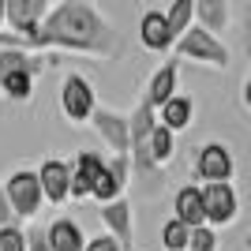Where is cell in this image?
<instances>
[{
  "instance_id": "obj_5",
  "label": "cell",
  "mask_w": 251,
  "mask_h": 251,
  "mask_svg": "<svg viewBox=\"0 0 251 251\" xmlns=\"http://www.w3.org/2000/svg\"><path fill=\"white\" fill-rule=\"evenodd\" d=\"M49 8H52V0H4V23H8L11 34H19L34 52H42L38 30H42Z\"/></svg>"
},
{
  "instance_id": "obj_18",
  "label": "cell",
  "mask_w": 251,
  "mask_h": 251,
  "mask_svg": "<svg viewBox=\"0 0 251 251\" xmlns=\"http://www.w3.org/2000/svg\"><path fill=\"white\" fill-rule=\"evenodd\" d=\"M173 154H176V135H173L169 127L154 124V131H150V161H154V169L169 165Z\"/></svg>"
},
{
  "instance_id": "obj_21",
  "label": "cell",
  "mask_w": 251,
  "mask_h": 251,
  "mask_svg": "<svg viewBox=\"0 0 251 251\" xmlns=\"http://www.w3.org/2000/svg\"><path fill=\"white\" fill-rule=\"evenodd\" d=\"M165 23H169V30H173V38H180L195 23V0H173L165 8Z\"/></svg>"
},
{
  "instance_id": "obj_4",
  "label": "cell",
  "mask_w": 251,
  "mask_h": 251,
  "mask_svg": "<svg viewBox=\"0 0 251 251\" xmlns=\"http://www.w3.org/2000/svg\"><path fill=\"white\" fill-rule=\"evenodd\" d=\"M4 195H8V206L15 214V221H34L38 210L45 206V195H42V184H38L34 169H15L4 180Z\"/></svg>"
},
{
  "instance_id": "obj_28",
  "label": "cell",
  "mask_w": 251,
  "mask_h": 251,
  "mask_svg": "<svg viewBox=\"0 0 251 251\" xmlns=\"http://www.w3.org/2000/svg\"><path fill=\"white\" fill-rule=\"evenodd\" d=\"M4 225H19V221H15V214H11V206H8V195L0 188V229H4Z\"/></svg>"
},
{
  "instance_id": "obj_24",
  "label": "cell",
  "mask_w": 251,
  "mask_h": 251,
  "mask_svg": "<svg viewBox=\"0 0 251 251\" xmlns=\"http://www.w3.org/2000/svg\"><path fill=\"white\" fill-rule=\"evenodd\" d=\"M0 251H26V232L19 225H4L0 229Z\"/></svg>"
},
{
  "instance_id": "obj_31",
  "label": "cell",
  "mask_w": 251,
  "mask_h": 251,
  "mask_svg": "<svg viewBox=\"0 0 251 251\" xmlns=\"http://www.w3.org/2000/svg\"><path fill=\"white\" fill-rule=\"evenodd\" d=\"M0 26H4V0H0Z\"/></svg>"
},
{
  "instance_id": "obj_8",
  "label": "cell",
  "mask_w": 251,
  "mask_h": 251,
  "mask_svg": "<svg viewBox=\"0 0 251 251\" xmlns=\"http://www.w3.org/2000/svg\"><path fill=\"white\" fill-rule=\"evenodd\" d=\"M202 214H206V225L210 229H225L236 221L240 214V195L232 184H202Z\"/></svg>"
},
{
  "instance_id": "obj_12",
  "label": "cell",
  "mask_w": 251,
  "mask_h": 251,
  "mask_svg": "<svg viewBox=\"0 0 251 251\" xmlns=\"http://www.w3.org/2000/svg\"><path fill=\"white\" fill-rule=\"evenodd\" d=\"M139 42L150 52H169L176 45V38H173V30L165 23V11H154V8L143 11V19H139Z\"/></svg>"
},
{
  "instance_id": "obj_9",
  "label": "cell",
  "mask_w": 251,
  "mask_h": 251,
  "mask_svg": "<svg viewBox=\"0 0 251 251\" xmlns=\"http://www.w3.org/2000/svg\"><path fill=\"white\" fill-rule=\"evenodd\" d=\"M34 173H38V184H42L45 202L64 206V202H68V184H72V165H68L64 157H45L42 169H34Z\"/></svg>"
},
{
  "instance_id": "obj_17",
  "label": "cell",
  "mask_w": 251,
  "mask_h": 251,
  "mask_svg": "<svg viewBox=\"0 0 251 251\" xmlns=\"http://www.w3.org/2000/svg\"><path fill=\"white\" fill-rule=\"evenodd\" d=\"M195 26L218 38L229 26V0H195Z\"/></svg>"
},
{
  "instance_id": "obj_7",
  "label": "cell",
  "mask_w": 251,
  "mask_h": 251,
  "mask_svg": "<svg viewBox=\"0 0 251 251\" xmlns=\"http://www.w3.org/2000/svg\"><path fill=\"white\" fill-rule=\"evenodd\" d=\"M236 161L225 143H202L195 150V180L199 184H232Z\"/></svg>"
},
{
  "instance_id": "obj_20",
  "label": "cell",
  "mask_w": 251,
  "mask_h": 251,
  "mask_svg": "<svg viewBox=\"0 0 251 251\" xmlns=\"http://www.w3.org/2000/svg\"><path fill=\"white\" fill-rule=\"evenodd\" d=\"M34 79H38V75H30V72H11V75L0 79V94L11 98V101H30L34 98Z\"/></svg>"
},
{
  "instance_id": "obj_10",
  "label": "cell",
  "mask_w": 251,
  "mask_h": 251,
  "mask_svg": "<svg viewBox=\"0 0 251 251\" xmlns=\"http://www.w3.org/2000/svg\"><path fill=\"white\" fill-rule=\"evenodd\" d=\"M101 221H105V229H109V236L120 244V251H131V244H135V225H131V202H127L124 195L101 206Z\"/></svg>"
},
{
  "instance_id": "obj_11",
  "label": "cell",
  "mask_w": 251,
  "mask_h": 251,
  "mask_svg": "<svg viewBox=\"0 0 251 251\" xmlns=\"http://www.w3.org/2000/svg\"><path fill=\"white\" fill-rule=\"evenodd\" d=\"M90 124H94V131L101 135V143L113 150V154H127V150H131V143H127V116L98 105L94 116H90Z\"/></svg>"
},
{
  "instance_id": "obj_30",
  "label": "cell",
  "mask_w": 251,
  "mask_h": 251,
  "mask_svg": "<svg viewBox=\"0 0 251 251\" xmlns=\"http://www.w3.org/2000/svg\"><path fill=\"white\" fill-rule=\"evenodd\" d=\"M240 101H244V109L251 113V75L244 79V86H240Z\"/></svg>"
},
{
  "instance_id": "obj_19",
  "label": "cell",
  "mask_w": 251,
  "mask_h": 251,
  "mask_svg": "<svg viewBox=\"0 0 251 251\" xmlns=\"http://www.w3.org/2000/svg\"><path fill=\"white\" fill-rule=\"evenodd\" d=\"M68 165H72V176H79L83 184H94V180L101 176V169H105V157L98 154V150H79Z\"/></svg>"
},
{
  "instance_id": "obj_1",
  "label": "cell",
  "mask_w": 251,
  "mask_h": 251,
  "mask_svg": "<svg viewBox=\"0 0 251 251\" xmlns=\"http://www.w3.org/2000/svg\"><path fill=\"white\" fill-rule=\"evenodd\" d=\"M38 45L45 49H64V52H83V56H116L120 38H116L113 23L98 11L94 0H56L45 15Z\"/></svg>"
},
{
  "instance_id": "obj_25",
  "label": "cell",
  "mask_w": 251,
  "mask_h": 251,
  "mask_svg": "<svg viewBox=\"0 0 251 251\" xmlns=\"http://www.w3.org/2000/svg\"><path fill=\"white\" fill-rule=\"evenodd\" d=\"M26 251H52L49 240H45V229L30 225V232H26Z\"/></svg>"
},
{
  "instance_id": "obj_23",
  "label": "cell",
  "mask_w": 251,
  "mask_h": 251,
  "mask_svg": "<svg viewBox=\"0 0 251 251\" xmlns=\"http://www.w3.org/2000/svg\"><path fill=\"white\" fill-rule=\"evenodd\" d=\"M188 251H218V229L210 225H195L188 236Z\"/></svg>"
},
{
  "instance_id": "obj_13",
  "label": "cell",
  "mask_w": 251,
  "mask_h": 251,
  "mask_svg": "<svg viewBox=\"0 0 251 251\" xmlns=\"http://www.w3.org/2000/svg\"><path fill=\"white\" fill-rule=\"evenodd\" d=\"M176 86H180V64H176V60H165V64H161V68H157L154 75H150L147 94H143V98H147V101L154 105V109H161V105H165L173 94H180Z\"/></svg>"
},
{
  "instance_id": "obj_6",
  "label": "cell",
  "mask_w": 251,
  "mask_h": 251,
  "mask_svg": "<svg viewBox=\"0 0 251 251\" xmlns=\"http://www.w3.org/2000/svg\"><path fill=\"white\" fill-rule=\"evenodd\" d=\"M98 109V94H94V83L86 79V75L72 72L64 75L60 83V113L72 120V124H86Z\"/></svg>"
},
{
  "instance_id": "obj_22",
  "label": "cell",
  "mask_w": 251,
  "mask_h": 251,
  "mask_svg": "<svg viewBox=\"0 0 251 251\" xmlns=\"http://www.w3.org/2000/svg\"><path fill=\"white\" fill-rule=\"evenodd\" d=\"M188 236H191V229L176 218H169L161 225V248L165 251H188Z\"/></svg>"
},
{
  "instance_id": "obj_3",
  "label": "cell",
  "mask_w": 251,
  "mask_h": 251,
  "mask_svg": "<svg viewBox=\"0 0 251 251\" xmlns=\"http://www.w3.org/2000/svg\"><path fill=\"white\" fill-rule=\"evenodd\" d=\"M154 124H157V113L143 98L127 116V143H131L127 157H131V173H139V176H154L157 173L154 161H150V131H154Z\"/></svg>"
},
{
  "instance_id": "obj_16",
  "label": "cell",
  "mask_w": 251,
  "mask_h": 251,
  "mask_svg": "<svg viewBox=\"0 0 251 251\" xmlns=\"http://www.w3.org/2000/svg\"><path fill=\"white\" fill-rule=\"evenodd\" d=\"M45 240H49L52 251H83L86 248L83 229H79L72 218H56L49 229H45Z\"/></svg>"
},
{
  "instance_id": "obj_2",
  "label": "cell",
  "mask_w": 251,
  "mask_h": 251,
  "mask_svg": "<svg viewBox=\"0 0 251 251\" xmlns=\"http://www.w3.org/2000/svg\"><path fill=\"white\" fill-rule=\"evenodd\" d=\"M176 60H191V64H202V68H214V72H225L229 68V49L221 38H214L210 30L195 26L191 23L188 30L176 38Z\"/></svg>"
},
{
  "instance_id": "obj_14",
  "label": "cell",
  "mask_w": 251,
  "mask_h": 251,
  "mask_svg": "<svg viewBox=\"0 0 251 251\" xmlns=\"http://www.w3.org/2000/svg\"><path fill=\"white\" fill-rule=\"evenodd\" d=\"M154 113H157V124L169 127V131L176 135V131L191 127V120H195V101H191L188 94H173L161 109H154Z\"/></svg>"
},
{
  "instance_id": "obj_32",
  "label": "cell",
  "mask_w": 251,
  "mask_h": 251,
  "mask_svg": "<svg viewBox=\"0 0 251 251\" xmlns=\"http://www.w3.org/2000/svg\"><path fill=\"white\" fill-rule=\"evenodd\" d=\"M244 248H248V251H251V236H248V240H244Z\"/></svg>"
},
{
  "instance_id": "obj_26",
  "label": "cell",
  "mask_w": 251,
  "mask_h": 251,
  "mask_svg": "<svg viewBox=\"0 0 251 251\" xmlns=\"http://www.w3.org/2000/svg\"><path fill=\"white\" fill-rule=\"evenodd\" d=\"M83 251H120V244H116L113 236H109V232H101V236H90Z\"/></svg>"
},
{
  "instance_id": "obj_27",
  "label": "cell",
  "mask_w": 251,
  "mask_h": 251,
  "mask_svg": "<svg viewBox=\"0 0 251 251\" xmlns=\"http://www.w3.org/2000/svg\"><path fill=\"white\" fill-rule=\"evenodd\" d=\"M240 38H244V52L251 60V0L244 4V19H240Z\"/></svg>"
},
{
  "instance_id": "obj_15",
  "label": "cell",
  "mask_w": 251,
  "mask_h": 251,
  "mask_svg": "<svg viewBox=\"0 0 251 251\" xmlns=\"http://www.w3.org/2000/svg\"><path fill=\"white\" fill-rule=\"evenodd\" d=\"M173 218L184 221L188 229L206 225V214H202V191L195 188V184H188V188H180L176 195H173Z\"/></svg>"
},
{
  "instance_id": "obj_29",
  "label": "cell",
  "mask_w": 251,
  "mask_h": 251,
  "mask_svg": "<svg viewBox=\"0 0 251 251\" xmlns=\"http://www.w3.org/2000/svg\"><path fill=\"white\" fill-rule=\"evenodd\" d=\"M8 45H23V49H30V45H26V42H23V38H19V34H4V30H0V49H8ZM34 52V49H30Z\"/></svg>"
}]
</instances>
